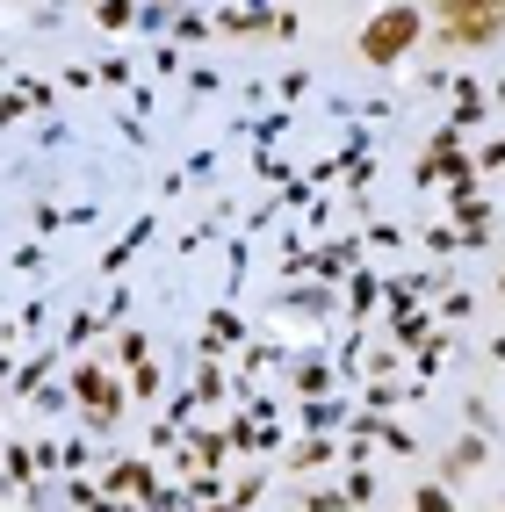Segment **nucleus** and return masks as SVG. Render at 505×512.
Instances as JSON below:
<instances>
[{
  "label": "nucleus",
  "instance_id": "obj_1",
  "mask_svg": "<svg viewBox=\"0 0 505 512\" xmlns=\"http://www.w3.org/2000/svg\"><path fill=\"white\" fill-rule=\"evenodd\" d=\"M441 29L448 44H484L505 29V0H441Z\"/></svg>",
  "mask_w": 505,
  "mask_h": 512
},
{
  "label": "nucleus",
  "instance_id": "obj_2",
  "mask_svg": "<svg viewBox=\"0 0 505 512\" xmlns=\"http://www.w3.org/2000/svg\"><path fill=\"white\" fill-rule=\"evenodd\" d=\"M412 37H419V15L412 8H390V15H376L361 29V58L368 65H397L404 51H412Z\"/></svg>",
  "mask_w": 505,
  "mask_h": 512
},
{
  "label": "nucleus",
  "instance_id": "obj_3",
  "mask_svg": "<svg viewBox=\"0 0 505 512\" xmlns=\"http://www.w3.org/2000/svg\"><path fill=\"white\" fill-rule=\"evenodd\" d=\"M419 512H448V498H441V491H426V498H419Z\"/></svg>",
  "mask_w": 505,
  "mask_h": 512
}]
</instances>
